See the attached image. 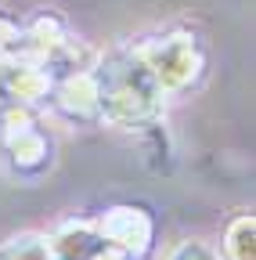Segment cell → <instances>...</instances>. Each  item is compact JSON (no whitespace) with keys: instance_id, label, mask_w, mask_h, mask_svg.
Masks as SVG:
<instances>
[{"instance_id":"6da1fadb","label":"cell","mask_w":256,"mask_h":260,"mask_svg":"<svg viewBox=\"0 0 256 260\" xmlns=\"http://www.w3.org/2000/svg\"><path fill=\"white\" fill-rule=\"evenodd\" d=\"M245 239H252V217L235 224V235L228 242V256L231 260H252V246H245Z\"/></svg>"},{"instance_id":"7a4b0ae2","label":"cell","mask_w":256,"mask_h":260,"mask_svg":"<svg viewBox=\"0 0 256 260\" xmlns=\"http://www.w3.org/2000/svg\"><path fill=\"white\" fill-rule=\"evenodd\" d=\"M173 260H213V256H209L202 246H184V249H180Z\"/></svg>"}]
</instances>
